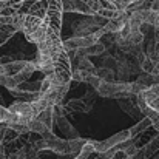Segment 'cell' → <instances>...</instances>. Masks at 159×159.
<instances>
[{
  "instance_id": "1",
  "label": "cell",
  "mask_w": 159,
  "mask_h": 159,
  "mask_svg": "<svg viewBox=\"0 0 159 159\" xmlns=\"http://www.w3.org/2000/svg\"><path fill=\"white\" fill-rule=\"evenodd\" d=\"M99 96L104 98H114V99H125L133 96L131 93V82H124V80H111L105 82L102 80V84L99 85V88L96 90Z\"/></svg>"
},
{
  "instance_id": "23",
  "label": "cell",
  "mask_w": 159,
  "mask_h": 159,
  "mask_svg": "<svg viewBox=\"0 0 159 159\" xmlns=\"http://www.w3.org/2000/svg\"><path fill=\"white\" fill-rule=\"evenodd\" d=\"M148 158H152V155L148 153L147 147H145V145H142V147H139L138 153H136V155H134L131 159H148Z\"/></svg>"
},
{
  "instance_id": "14",
  "label": "cell",
  "mask_w": 159,
  "mask_h": 159,
  "mask_svg": "<svg viewBox=\"0 0 159 159\" xmlns=\"http://www.w3.org/2000/svg\"><path fill=\"white\" fill-rule=\"evenodd\" d=\"M19 30L14 25H8V23H0V47L5 45L14 34H17Z\"/></svg>"
},
{
  "instance_id": "7",
  "label": "cell",
  "mask_w": 159,
  "mask_h": 159,
  "mask_svg": "<svg viewBox=\"0 0 159 159\" xmlns=\"http://www.w3.org/2000/svg\"><path fill=\"white\" fill-rule=\"evenodd\" d=\"M11 110V113H14L17 116V120L16 122H25V124H30V120H33L36 117L34 114V108L31 102H25V101H16L12 105L8 107Z\"/></svg>"
},
{
  "instance_id": "24",
  "label": "cell",
  "mask_w": 159,
  "mask_h": 159,
  "mask_svg": "<svg viewBox=\"0 0 159 159\" xmlns=\"http://www.w3.org/2000/svg\"><path fill=\"white\" fill-rule=\"evenodd\" d=\"M88 84L94 88V90H98L99 88V85L102 84V79L98 76V74H93V76H90V79H88Z\"/></svg>"
},
{
  "instance_id": "29",
  "label": "cell",
  "mask_w": 159,
  "mask_h": 159,
  "mask_svg": "<svg viewBox=\"0 0 159 159\" xmlns=\"http://www.w3.org/2000/svg\"><path fill=\"white\" fill-rule=\"evenodd\" d=\"M125 5H127V8H128V5H131V3H134V2H139V0H122Z\"/></svg>"
},
{
  "instance_id": "25",
  "label": "cell",
  "mask_w": 159,
  "mask_h": 159,
  "mask_svg": "<svg viewBox=\"0 0 159 159\" xmlns=\"http://www.w3.org/2000/svg\"><path fill=\"white\" fill-rule=\"evenodd\" d=\"M114 148H111V150H107V152H102V153H98V156L96 159H113L114 156Z\"/></svg>"
},
{
  "instance_id": "33",
  "label": "cell",
  "mask_w": 159,
  "mask_h": 159,
  "mask_svg": "<svg viewBox=\"0 0 159 159\" xmlns=\"http://www.w3.org/2000/svg\"><path fill=\"white\" fill-rule=\"evenodd\" d=\"M153 159H159V153H156V155L153 156Z\"/></svg>"
},
{
  "instance_id": "8",
  "label": "cell",
  "mask_w": 159,
  "mask_h": 159,
  "mask_svg": "<svg viewBox=\"0 0 159 159\" xmlns=\"http://www.w3.org/2000/svg\"><path fill=\"white\" fill-rule=\"evenodd\" d=\"M63 12H77L82 16H94L96 12L84 0H62Z\"/></svg>"
},
{
  "instance_id": "6",
  "label": "cell",
  "mask_w": 159,
  "mask_h": 159,
  "mask_svg": "<svg viewBox=\"0 0 159 159\" xmlns=\"http://www.w3.org/2000/svg\"><path fill=\"white\" fill-rule=\"evenodd\" d=\"M99 40H101V37L96 33H93L90 36H73L71 39H68V40L63 42V48L68 53H71V51H76V50H80V48L91 47L93 43H96Z\"/></svg>"
},
{
  "instance_id": "13",
  "label": "cell",
  "mask_w": 159,
  "mask_h": 159,
  "mask_svg": "<svg viewBox=\"0 0 159 159\" xmlns=\"http://www.w3.org/2000/svg\"><path fill=\"white\" fill-rule=\"evenodd\" d=\"M47 11H48V0H37L26 14H31V16H36V17H40V19H45L47 16Z\"/></svg>"
},
{
  "instance_id": "22",
  "label": "cell",
  "mask_w": 159,
  "mask_h": 159,
  "mask_svg": "<svg viewBox=\"0 0 159 159\" xmlns=\"http://www.w3.org/2000/svg\"><path fill=\"white\" fill-rule=\"evenodd\" d=\"M36 2H37V0H20V2H19V9H20V12L26 14V12L30 11V8H31Z\"/></svg>"
},
{
  "instance_id": "19",
  "label": "cell",
  "mask_w": 159,
  "mask_h": 159,
  "mask_svg": "<svg viewBox=\"0 0 159 159\" xmlns=\"http://www.w3.org/2000/svg\"><path fill=\"white\" fill-rule=\"evenodd\" d=\"M96 74H98L102 80H105V82L114 80V71H113V68H107V66L98 68V70H96Z\"/></svg>"
},
{
  "instance_id": "26",
  "label": "cell",
  "mask_w": 159,
  "mask_h": 159,
  "mask_svg": "<svg viewBox=\"0 0 159 159\" xmlns=\"http://www.w3.org/2000/svg\"><path fill=\"white\" fill-rule=\"evenodd\" d=\"M114 150H116V152H114L113 159H128L127 158V155L124 153V150H119V148H116V147H114Z\"/></svg>"
},
{
  "instance_id": "2",
  "label": "cell",
  "mask_w": 159,
  "mask_h": 159,
  "mask_svg": "<svg viewBox=\"0 0 159 159\" xmlns=\"http://www.w3.org/2000/svg\"><path fill=\"white\" fill-rule=\"evenodd\" d=\"M54 76L59 84H70L73 79V68H71V59L65 48H62L57 56L54 57Z\"/></svg>"
},
{
  "instance_id": "20",
  "label": "cell",
  "mask_w": 159,
  "mask_h": 159,
  "mask_svg": "<svg viewBox=\"0 0 159 159\" xmlns=\"http://www.w3.org/2000/svg\"><path fill=\"white\" fill-rule=\"evenodd\" d=\"M145 147H147V150H148V153H150L152 156H155L156 153H159V131H158V134H155V136L145 144Z\"/></svg>"
},
{
  "instance_id": "17",
  "label": "cell",
  "mask_w": 159,
  "mask_h": 159,
  "mask_svg": "<svg viewBox=\"0 0 159 159\" xmlns=\"http://www.w3.org/2000/svg\"><path fill=\"white\" fill-rule=\"evenodd\" d=\"M37 119L39 120H42L48 128H51L53 130L54 127V114H53V108H47V110H43L39 116H37Z\"/></svg>"
},
{
  "instance_id": "27",
  "label": "cell",
  "mask_w": 159,
  "mask_h": 159,
  "mask_svg": "<svg viewBox=\"0 0 159 159\" xmlns=\"http://www.w3.org/2000/svg\"><path fill=\"white\" fill-rule=\"evenodd\" d=\"M153 39H155V47H156V50H159V28H155V31H153Z\"/></svg>"
},
{
  "instance_id": "5",
  "label": "cell",
  "mask_w": 159,
  "mask_h": 159,
  "mask_svg": "<svg viewBox=\"0 0 159 159\" xmlns=\"http://www.w3.org/2000/svg\"><path fill=\"white\" fill-rule=\"evenodd\" d=\"M96 101V94L94 93H87L84 98L80 99H71L66 102V105H63L65 111H71V113H88L91 111V108L94 105Z\"/></svg>"
},
{
  "instance_id": "10",
  "label": "cell",
  "mask_w": 159,
  "mask_h": 159,
  "mask_svg": "<svg viewBox=\"0 0 159 159\" xmlns=\"http://www.w3.org/2000/svg\"><path fill=\"white\" fill-rule=\"evenodd\" d=\"M119 102V107L122 108V111H125L130 117L133 119H138L139 116H142L139 107H138V102H136V96H130V98H125V99H117Z\"/></svg>"
},
{
  "instance_id": "16",
  "label": "cell",
  "mask_w": 159,
  "mask_h": 159,
  "mask_svg": "<svg viewBox=\"0 0 159 159\" xmlns=\"http://www.w3.org/2000/svg\"><path fill=\"white\" fill-rule=\"evenodd\" d=\"M40 84L42 80H36V82H22L17 85V90L25 91V93H40Z\"/></svg>"
},
{
  "instance_id": "28",
  "label": "cell",
  "mask_w": 159,
  "mask_h": 159,
  "mask_svg": "<svg viewBox=\"0 0 159 159\" xmlns=\"http://www.w3.org/2000/svg\"><path fill=\"white\" fill-rule=\"evenodd\" d=\"M152 9L159 11V0H153V3H152Z\"/></svg>"
},
{
  "instance_id": "9",
  "label": "cell",
  "mask_w": 159,
  "mask_h": 159,
  "mask_svg": "<svg viewBox=\"0 0 159 159\" xmlns=\"http://www.w3.org/2000/svg\"><path fill=\"white\" fill-rule=\"evenodd\" d=\"M33 63V60H11L6 63H0V73L6 74V76H16L20 71H23L25 68H28Z\"/></svg>"
},
{
  "instance_id": "30",
  "label": "cell",
  "mask_w": 159,
  "mask_h": 159,
  "mask_svg": "<svg viewBox=\"0 0 159 159\" xmlns=\"http://www.w3.org/2000/svg\"><path fill=\"white\" fill-rule=\"evenodd\" d=\"M155 28H159V11L156 12V20H155Z\"/></svg>"
},
{
  "instance_id": "11",
  "label": "cell",
  "mask_w": 159,
  "mask_h": 159,
  "mask_svg": "<svg viewBox=\"0 0 159 159\" xmlns=\"http://www.w3.org/2000/svg\"><path fill=\"white\" fill-rule=\"evenodd\" d=\"M54 124L57 125V128L65 134L66 139H74V138H79V131L70 124V120H66L65 116H57L54 117Z\"/></svg>"
},
{
  "instance_id": "31",
  "label": "cell",
  "mask_w": 159,
  "mask_h": 159,
  "mask_svg": "<svg viewBox=\"0 0 159 159\" xmlns=\"http://www.w3.org/2000/svg\"><path fill=\"white\" fill-rule=\"evenodd\" d=\"M0 105H3V98H2V91H0Z\"/></svg>"
},
{
  "instance_id": "4",
  "label": "cell",
  "mask_w": 159,
  "mask_h": 159,
  "mask_svg": "<svg viewBox=\"0 0 159 159\" xmlns=\"http://www.w3.org/2000/svg\"><path fill=\"white\" fill-rule=\"evenodd\" d=\"M128 139H131L130 131H128V130H124V131H119V133L113 134L111 138H108L105 141H93V139H91V142H93L94 152H96V153H102V152L114 148L116 145H119V144H122V142H125V141H128Z\"/></svg>"
},
{
  "instance_id": "18",
  "label": "cell",
  "mask_w": 159,
  "mask_h": 159,
  "mask_svg": "<svg viewBox=\"0 0 159 159\" xmlns=\"http://www.w3.org/2000/svg\"><path fill=\"white\" fill-rule=\"evenodd\" d=\"M16 120H17V116L14 113H11L9 108H5L3 105H0V122L11 124V122H16Z\"/></svg>"
},
{
  "instance_id": "3",
  "label": "cell",
  "mask_w": 159,
  "mask_h": 159,
  "mask_svg": "<svg viewBox=\"0 0 159 159\" xmlns=\"http://www.w3.org/2000/svg\"><path fill=\"white\" fill-rule=\"evenodd\" d=\"M107 19L94 14V16H87L84 20L74 23L73 26V31H74V36H90L93 33H96L98 30H101L104 25H105Z\"/></svg>"
},
{
  "instance_id": "15",
  "label": "cell",
  "mask_w": 159,
  "mask_h": 159,
  "mask_svg": "<svg viewBox=\"0 0 159 159\" xmlns=\"http://www.w3.org/2000/svg\"><path fill=\"white\" fill-rule=\"evenodd\" d=\"M87 141H88V139H82L80 136H79V138H74V139H68V144H70V156L76 158V156L82 152V148H84V145L87 144Z\"/></svg>"
},
{
  "instance_id": "32",
  "label": "cell",
  "mask_w": 159,
  "mask_h": 159,
  "mask_svg": "<svg viewBox=\"0 0 159 159\" xmlns=\"http://www.w3.org/2000/svg\"><path fill=\"white\" fill-rule=\"evenodd\" d=\"M9 2H11V3H12V5H16V3H19V2H20V0H9Z\"/></svg>"
},
{
  "instance_id": "12",
  "label": "cell",
  "mask_w": 159,
  "mask_h": 159,
  "mask_svg": "<svg viewBox=\"0 0 159 159\" xmlns=\"http://www.w3.org/2000/svg\"><path fill=\"white\" fill-rule=\"evenodd\" d=\"M150 127H152V120H150V117H148V116H144L141 120H138V124H136V125H133L131 128H128L131 139H134V138H138L139 134L145 133Z\"/></svg>"
},
{
  "instance_id": "21",
  "label": "cell",
  "mask_w": 159,
  "mask_h": 159,
  "mask_svg": "<svg viewBox=\"0 0 159 159\" xmlns=\"http://www.w3.org/2000/svg\"><path fill=\"white\" fill-rule=\"evenodd\" d=\"M76 68H80V70H85V71H90V73H94V74H96V70H98V68L91 63V60H90L88 57H82V59H79ZM76 68H74V70H76Z\"/></svg>"
}]
</instances>
